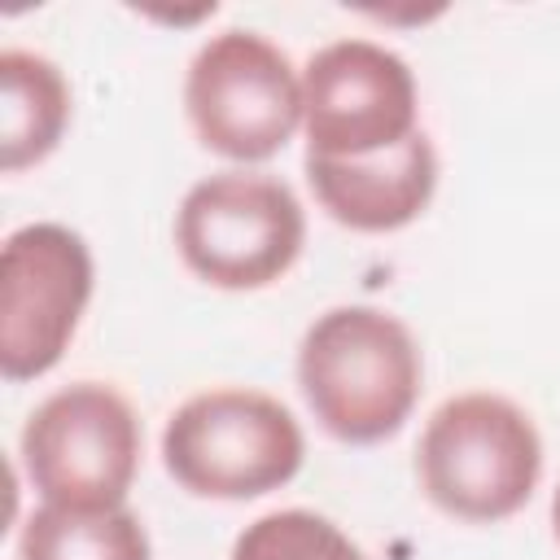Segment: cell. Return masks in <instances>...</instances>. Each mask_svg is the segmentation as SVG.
<instances>
[{
  "mask_svg": "<svg viewBox=\"0 0 560 560\" xmlns=\"http://www.w3.org/2000/svg\"><path fill=\"white\" fill-rule=\"evenodd\" d=\"M302 241V201L267 171L206 175L175 210V249L184 267L214 289L276 284L298 262Z\"/></svg>",
  "mask_w": 560,
  "mask_h": 560,
  "instance_id": "277c9868",
  "label": "cell"
},
{
  "mask_svg": "<svg viewBox=\"0 0 560 560\" xmlns=\"http://www.w3.org/2000/svg\"><path fill=\"white\" fill-rule=\"evenodd\" d=\"M70 122V88L66 74L31 52L4 48L0 52V166L26 171L44 162Z\"/></svg>",
  "mask_w": 560,
  "mask_h": 560,
  "instance_id": "30bf717a",
  "label": "cell"
},
{
  "mask_svg": "<svg viewBox=\"0 0 560 560\" xmlns=\"http://www.w3.org/2000/svg\"><path fill=\"white\" fill-rule=\"evenodd\" d=\"M232 560H363V551L328 516L284 508L245 525L232 542Z\"/></svg>",
  "mask_w": 560,
  "mask_h": 560,
  "instance_id": "7c38bea8",
  "label": "cell"
},
{
  "mask_svg": "<svg viewBox=\"0 0 560 560\" xmlns=\"http://www.w3.org/2000/svg\"><path fill=\"white\" fill-rule=\"evenodd\" d=\"M22 560H149V534L127 508L44 503L26 516Z\"/></svg>",
  "mask_w": 560,
  "mask_h": 560,
  "instance_id": "8fae6325",
  "label": "cell"
},
{
  "mask_svg": "<svg viewBox=\"0 0 560 560\" xmlns=\"http://www.w3.org/2000/svg\"><path fill=\"white\" fill-rule=\"evenodd\" d=\"M293 411L258 389H206L179 402L162 429L166 472L197 499H258L302 468Z\"/></svg>",
  "mask_w": 560,
  "mask_h": 560,
  "instance_id": "3957f363",
  "label": "cell"
},
{
  "mask_svg": "<svg viewBox=\"0 0 560 560\" xmlns=\"http://www.w3.org/2000/svg\"><path fill=\"white\" fill-rule=\"evenodd\" d=\"M551 529H556V538H560V490H556V499H551Z\"/></svg>",
  "mask_w": 560,
  "mask_h": 560,
  "instance_id": "4fadbf2b",
  "label": "cell"
},
{
  "mask_svg": "<svg viewBox=\"0 0 560 560\" xmlns=\"http://www.w3.org/2000/svg\"><path fill=\"white\" fill-rule=\"evenodd\" d=\"M542 472L534 420L503 394L446 398L416 446L420 490L459 521H503L521 512Z\"/></svg>",
  "mask_w": 560,
  "mask_h": 560,
  "instance_id": "7a4b0ae2",
  "label": "cell"
},
{
  "mask_svg": "<svg viewBox=\"0 0 560 560\" xmlns=\"http://www.w3.org/2000/svg\"><path fill=\"white\" fill-rule=\"evenodd\" d=\"M306 158H368L416 136V79L372 39H337L302 70Z\"/></svg>",
  "mask_w": 560,
  "mask_h": 560,
  "instance_id": "ba28073f",
  "label": "cell"
},
{
  "mask_svg": "<svg viewBox=\"0 0 560 560\" xmlns=\"http://www.w3.org/2000/svg\"><path fill=\"white\" fill-rule=\"evenodd\" d=\"M184 109L210 153L267 162L302 122V79L271 39L223 31L206 39L188 66Z\"/></svg>",
  "mask_w": 560,
  "mask_h": 560,
  "instance_id": "5b68a950",
  "label": "cell"
},
{
  "mask_svg": "<svg viewBox=\"0 0 560 560\" xmlns=\"http://www.w3.org/2000/svg\"><path fill=\"white\" fill-rule=\"evenodd\" d=\"M298 385L332 438L354 446L385 442L420 398L416 337L389 311L332 306L298 346Z\"/></svg>",
  "mask_w": 560,
  "mask_h": 560,
  "instance_id": "6da1fadb",
  "label": "cell"
},
{
  "mask_svg": "<svg viewBox=\"0 0 560 560\" xmlns=\"http://www.w3.org/2000/svg\"><path fill=\"white\" fill-rule=\"evenodd\" d=\"M22 464L44 503L122 508L140 468V420L114 385H66L31 411Z\"/></svg>",
  "mask_w": 560,
  "mask_h": 560,
  "instance_id": "8992f818",
  "label": "cell"
},
{
  "mask_svg": "<svg viewBox=\"0 0 560 560\" xmlns=\"http://www.w3.org/2000/svg\"><path fill=\"white\" fill-rule=\"evenodd\" d=\"M315 201L350 232H398L424 214L438 188V153L424 131L368 158H306Z\"/></svg>",
  "mask_w": 560,
  "mask_h": 560,
  "instance_id": "9c48e42d",
  "label": "cell"
},
{
  "mask_svg": "<svg viewBox=\"0 0 560 560\" xmlns=\"http://www.w3.org/2000/svg\"><path fill=\"white\" fill-rule=\"evenodd\" d=\"M92 298V254L61 223L9 232L0 254V372L44 376L70 346Z\"/></svg>",
  "mask_w": 560,
  "mask_h": 560,
  "instance_id": "52a82bcc",
  "label": "cell"
}]
</instances>
